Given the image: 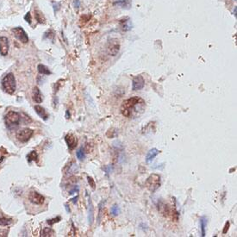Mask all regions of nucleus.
Wrapping results in <instances>:
<instances>
[{
  "label": "nucleus",
  "mask_w": 237,
  "mask_h": 237,
  "mask_svg": "<svg viewBox=\"0 0 237 237\" xmlns=\"http://www.w3.org/2000/svg\"><path fill=\"white\" fill-rule=\"evenodd\" d=\"M146 103L140 97H133L123 102L121 105V113L123 116L129 118L139 117L145 110Z\"/></svg>",
  "instance_id": "obj_1"
},
{
  "label": "nucleus",
  "mask_w": 237,
  "mask_h": 237,
  "mask_svg": "<svg viewBox=\"0 0 237 237\" xmlns=\"http://www.w3.org/2000/svg\"><path fill=\"white\" fill-rule=\"evenodd\" d=\"M2 89L8 94L12 95L16 91V79L13 73L6 74L1 82Z\"/></svg>",
  "instance_id": "obj_2"
},
{
  "label": "nucleus",
  "mask_w": 237,
  "mask_h": 237,
  "mask_svg": "<svg viewBox=\"0 0 237 237\" xmlns=\"http://www.w3.org/2000/svg\"><path fill=\"white\" fill-rule=\"evenodd\" d=\"M145 185L151 192H156L158 188L161 186V176L156 173H152L147 178Z\"/></svg>",
  "instance_id": "obj_3"
},
{
  "label": "nucleus",
  "mask_w": 237,
  "mask_h": 237,
  "mask_svg": "<svg viewBox=\"0 0 237 237\" xmlns=\"http://www.w3.org/2000/svg\"><path fill=\"white\" fill-rule=\"evenodd\" d=\"M21 117L19 113L16 112V111H9L5 117H4V121H5V124L7 126V128L11 129V128H15L17 126H18L19 123H20Z\"/></svg>",
  "instance_id": "obj_4"
},
{
  "label": "nucleus",
  "mask_w": 237,
  "mask_h": 237,
  "mask_svg": "<svg viewBox=\"0 0 237 237\" xmlns=\"http://www.w3.org/2000/svg\"><path fill=\"white\" fill-rule=\"evenodd\" d=\"M120 50V42L119 40L116 38H111L109 42H108V46H107V51L108 54L110 56H116L118 52Z\"/></svg>",
  "instance_id": "obj_5"
},
{
  "label": "nucleus",
  "mask_w": 237,
  "mask_h": 237,
  "mask_svg": "<svg viewBox=\"0 0 237 237\" xmlns=\"http://www.w3.org/2000/svg\"><path fill=\"white\" fill-rule=\"evenodd\" d=\"M34 131L30 129H23L21 130H18L16 134L17 139L21 142H27L31 136H33Z\"/></svg>",
  "instance_id": "obj_6"
},
{
  "label": "nucleus",
  "mask_w": 237,
  "mask_h": 237,
  "mask_svg": "<svg viewBox=\"0 0 237 237\" xmlns=\"http://www.w3.org/2000/svg\"><path fill=\"white\" fill-rule=\"evenodd\" d=\"M12 33L14 34V36L19 40L22 43H27L29 41V37L26 34V32L24 31V30L22 27H16L14 29L11 30Z\"/></svg>",
  "instance_id": "obj_7"
},
{
  "label": "nucleus",
  "mask_w": 237,
  "mask_h": 237,
  "mask_svg": "<svg viewBox=\"0 0 237 237\" xmlns=\"http://www.w3.org/2000/svg\"><path fill=\"white\" fill-rule=\"evenodd\" d=\"M145 80L141 75H137L133 78L132 80V90L133 91H139L144 87Z\"/></svg>",
  "instance_id": "obj_8"
},
{
  "label": "nucleus",
  "mask_w": 237,
  "mask_h": 237,
  "mask_svg": "<svg viewBox=\"0 0 237 237\" xmlns=\"http://www.w3.org/2000/svg\"><path fill=\"white\" fill-rule=\"evenodd\" d=\"M28 198L29 200L34 204H42L45 201V198L36 192H30Z\"/></svg>",
  "instance_id": "obj_9"
},
{
  "label": "nucleus",
  "mask_w": 237,
  "mask_h": 237,
  "mask_svg": "<svg viewBox=\"0 0 237 237\" xmlns=\"http://www.w3.org/2000/svg\"><path fill=\"white\" fill-rule=\"evenodd\" d=\"M9 40L6 36H0V54L3 56H6L9 52Z\"/></svg>",
  "instance_id": "obj_10"
},
{
  "label": "nucleus",
  "mask_w": 237,
  "mask_h": 237,
  "mask_svg": "<svg viewBox=\"0 0 237 237\" xmlns=\"http://www.w3.org/2000/svg\"><path fill=\"white\" fill-rule=\"evenodd\" d=\"M65 141H66V142L68 144L69 149L72 150V149H74L77 147L78 140H77V138L73 136L72 134H68L67 136H65Z\"/></svg>",
  "instance_id": "obj_11"
},
{
  "label": "nucleus",
  "mask_w": 237,
  "mask_h": 237,
  "mask_svg": "<svg viewBox=\"0 0 237 237\" xmlns=\"http://www.w3.org/2000/svg\"><path fill=\"white\" fill-rule=\"evenodd\" d=\"M113 4L125 10H130L132 6V2L131 0H116Z\"/></svg>",
  "instance_id": "obj_12"
},
{
  "label": "nucleus",
  "mask_w": 237,
  "mask_h": 237,
  "mask_svg": "<svg viewBox=\"0 0 237 237\" xmlns=\"http://www.w3.org/2000/svg\"><path fill=\"white\" fill-rule=\"evenodd\" d=\"M34 110H35L36 114H37L42 120L47 121V120L48 119V112L46 111V110H45L43 107H41V106H40V105H35V106H34Z\"/></svg>",
  "instance_id": "obj_13"
},
{
  "label": "nucleus",
  "mask_w": 237,
  "mask_h": 237,
  "mask_svg": "<svg viewBox=\"0 0 237 237\" xmlns=\"http://www.w3.org/2000/svg\"><path fill=\"white\" fill-rule=\"evenodd\" d=\"M159 154H160V151L157 148H152L151 150L148 151V153L146 156V162L150 163Z\"/></svg>",
  "instance_id": "obj_14"
},
{
  "label": "nucleus",
  "mask_w": 237,
  "mask_h": 237,
  "mask_svg": "<svg viewBox=\"0 0 237 237\" xmlns=\"http://www.w3.org/2000/svg\"><path fill=\"white\" fill-rule=\"evenodd\" d=\"M12 219L9 218L3 214V212L0 210V226H8L10 223H12Z\"/></svg>",
  "instance_id": "obj_15"
},
{
  "label": "nucleus",
  "mask_w": 237,
  "mask_h": 237,
  "mask_svg": "<svg viewBox=\"0 0 237 237\" xmlns=\"http://www.w3.org/2000/svg\"><path fill=\"white\" fill-rule=\"evenodd\" d=\"M33 99L35 103H40L42 102V95L41 93V91L39 90L38 87H34L33 90Z\"/></svg>",
  "instance_id": "obj_16"
},
{
  "label": "nucleus",
  "mask_w": 237,
  "mask_h": 237,
  "mask_svg": "<svg viewBox=\"0 0 237 237\" xmlns=\"http://www.w3.org/2000/svg\"><path fill=\"white\" fill-rule=\"evenodd\" d=\"M120 23L122 24V30L123 31H128V30H131V28H132V25L130 24V20L129 18H127V21L120 20Z\"/></svg>",
  "instance_id": "obj_17"
},
{
  "label": "nucleus",
  "mask_w": 237,
  "mask_h": 237,
  "mask_svg": "<svg viewBox=\"0 0 237 237\" xmlns=\"http://www.w3.org/2000/svg\"><path fill=\"white\" fill-rule=\"evenodd\" d=\"M34 17H35V19H36V21L39 23H41V24H44L46 22V19H45V17H44V16H43V14L41 12V11H39V10H35L34 11Z\"/></svg>",
  "instance_id": "obj_18"
},
{
  "label": "nucleus",
  "mask_w": 237,
  "mask_h": 237,
  "mask_svg": "<svg viewBox=\"0 0 237 237\" xmlns=\"http://www.w3.org/2000/svg\"><path fill=\"white\" fill-rule=\"evenodd\" d=\"M37 69H38L39 73H41V74H43V75H50L51 74V72L48 69V68H47L46 66H44L42 64H39Z\"/></svg>",
  "instance_id": "obj_19"
},
{
  "label": "nucleus",
  "mask_w": 237,
  "mask_h": 237,
  "mask_svg": "<svg viewBox=\"0 0 237 237\" xmlns=\"http://www.w3.org/2000/svg\"><path fill=\"white\" fill-rule=\"evenodd\" d=\"M68 169L67 171V172H66L67 175H71V174L76 172L78 171V169H79V167H78V165L75 162H72L70 165H68Z\"/></svg>",
  "instance_id": "obj_20"
},
{
  "label": "nucleus",
  "mask_w": 237,
  "mask_h": 237,
  "mask_svg": "<svg viewBox=\"0 0 237 237\" xmlns=\"http://www.w3.org/2000/svg\"><path fill=\"white\" fill-rule=\"evenodd\" d=\"M200 226H201V234H202V236H205V234H206V226H207V218L205 216H202L200 218Z\"/></svg>",
  "instance_id": "obj_21"
},
{
  "label": "nucleus",
  "mask_w": 237,
  "mask_h": 237,
  "mask_svg": "<svg viewBox=\"0 0 237 237\" xmlns=\"http://www.w3.org/2000/svg\"><path fill=\"white\" fill-rule=\"evenodd\" d=\"M54 236V231L50 228H44L41 232V236Z\"/></svg>",
  "instance_id": "obj_22"
},
{
  "label": "nucleus",
  "mask_w": 237,
  "mask_h": 237,
  "mask_svg": "<svg viewBox=\"0 0 237 237\" xmlns=\"http://www.w3.org/2000/svg\"><path fill=\"white\" fill-rule=\"evenodd\" d=\"M89 223L90 224L92 223L93 222V218H94V210H93V206H92V203L91 199H89Z\"/></svg>",
  "instance_id": "obj_23"
},
{
  "label": "nucleus",
  "mask_w": 237,
  "mask_h": 237,
  "mask_svg": "<svg viewBox=\"0 0 237 237\" xmlns=\"http://www.w3.org/2000/svg\"><path fill=\"white\" fill-rule=\"evenodd\" d=\"M27 159H28V161L29 162H31L32 161H37V159H38V154L35 151H32L30 152L28 155H27Z\"/></svg>",
  "instance_id": "obj_24"
},
{
  "label": "nucleus",
  "mask_w": 237,
  "mask_h": 237,
  "mask_svg": "<svg viewBox=\"0 0 237 237\" xmlns=\"http://www.w3.org/2000/svg\"><path fill=\"white\" fill-rule=\"evenodd\" d=\"M76 155H77V158H78L79 161L85 160V153L84 148H83V147H80V148L77 151Z\"/></svg>",
  "instance_id": "obj_25"
},
{
  "label": "nucleus",
  "mask_w": 237,
  "mask_h": 237,
  "mask_svg": "<svg viewBox=\"0 0 237 237\" xmlns=\"http://www.w3.org/2000/svg\"><path fill=\"white\" fill-rule=\"evenodd\" d=\"M110 213H111L112 216H114L119 215V213H120V208L118 207V205H116V204L113 205V206L111 207V209H110Z\"/></svg>",
  "instance_id": "obj_26"
},
{
  "label": "nucleus",
  "mask_w": 237,
  "mask_h": 237,
  "mask_svg": "<svg viewBox=\"0 0 237 237\" xmlns=\"http://www.w3.org/2000/svg\"><path fill=\"white\" fill-rule=\"evenodd\" d=\"M54 30H49L48 31H47L46 33H45V37H47L48 39H49V40H51V41H54Z\"/></svg>",
  "instance_id": "obj_27"
},
{
  "label": "nucleus",
  "mask_w": 237,
  "mask_h": 237,
  "mask_svg": "<svg viewBox=\"0 0 237 237\" xmlns=\"http://www.w3.org/2000/svg\"><path fill=\"white\" fill-rule=\"evenodd\" d=\"M7 150L4 149L3 147H1L0 148V163L3 161V159L5 158V156L7 155Z\"/></svg>",
  "instance_id": "obj_28"
},
{
  "label": "nucleus",
  "mask_w": 237,
  "mask_h": 237,
  "mask_svg": "<svg viewBox=\"0 0 237 237\" xmlns=\"http://www.w3.org/2000/svg\"><path fill=\"white\" fill-rule=\"evenodd\" d=\"M61 220V216H57V217H55V218H53V219H49V220H48V221H47V223H48V225H53V224H54V223H59Z\"/></svg>",
  "instance_id": "obj_29"
},
{
  "label": "nucleus",
  "mask_w": 237,
  "mask_h": 237,
  "mask_svg": "<svg viewBox=\"0 0 237 237\" xmlns=\"http://www.w3.org/2000/svg\"><path fill=\"white\" fill-rule=\"evenodd\" d=\"M103 203H104V201H102L101 203L99 204V218H98L99 223V222L101 221L102 212H103Z\"/></svg>",
  "instance_id": "obj_30"
},
{
  "label": "nucleus",
  "mask_w": 237,
  "mask_h": 237,
  "mask_svg": "<svg viewBox=\"0 0 237 237\" xmlns=\"http://www.w3.org/2000/svg\"><path fill=\"white\" fill-rule=\"evenodd\" d=\"M87 179H88V183H89L90 186H92V189H95V187H96V184H95L94 179H93L92 177H87Z\"/></svg>",
  "instance_id": "obj_31"
},
{
  "label": "nucleus",
  "mask_w": 237,
  "mask_h": 237,
  "mask_svg": "<svg viewBox=\"0 0 237 237\" xmlns=\"http://www.w3.org/2000/svg\"><path fill=\"white\" fill-rule=\"evenodd\" d=\"M24 19H25V21L29 23V24H31V21H32V18H31V14L30 13V12H28L26 15H25V17H24Z\"/></svg>",
  "instance_id": "obj_32"
},
{
  "label": "nucleus",
  "mask_w": 237,
  "mask_h": 237,
  "mask_svg": "<svg viewBox=\"0 0 237 237\" xmlns=\"http://www.w3.org/2000/svg\"><path fill=\"white\" fill-rule=\"evenodd\" d=\"M229 226H230V223L228 221V222L225 223L224 229H223V234H226V233L228 232V230H229Z\"/></svg>",
  "instance_id": "obj_33"
},
{
  "label": "nucleus",
  "mask_w": 237,
  "mask_h": 237,
  "mask_svg": "<svg viewBox=\"0 0 237 237\" xmlns=\"http://www.w3.org/2000/svg\"><path fill=\"white\" fill-rule=\"evenodd\" d=\"M79 187L76 185V186H74V187H73V189H72V190L69 191V194H71V195H72V194H74V193H78V192H79Z\"/></svg>",
  "instance_id": "obj_34"
},
{
  "label": "nucleus",
  "mask_w": 237,
  "mask_h": 237,
  "mask_svg": "<svg viewBox=\"0 0 237 237\" xmlns=\"http://www.w3.org/2000/svg\"><path fill=\"white\" fill-rule=\"evenodd\" d=\"M9 231L7 229H1L0 230V236H7Z\"/></svg>",
  "instance_id": "obj_35"
},
{
  "label": "nucleus",
  "mask_w": 237,
  "mask_h": 237,
  "mask_svg": "<svg viewBox=\"0 0 237 237\" xmlns=\"http://www.w3.org/2000/svg\"><path fill=\"white\" fill-rule=\"evenodd\" d=\"M73 4H74V7H75L76 9H79V6H80V1H79V0H74Z\"/></svg>",
  "instance_id": "obj_36"
},
{
  "label": "nucleus",
  "mask_w": 237,
  "mask_h": 237,
  "mask_svg": "<svg viewBox=\"0 0 237 237\" xmlns=\"http://www.w3.org/2000/svg\"><path fill=\"white\" fill-rule=\"evenodd\" d=\"M54 11L56 12L59 9H60V4L59 3H54Z\"/></svg>",
  "instance_id": "obj_37"
},
{
  "label": "nucleus",
  "mask_w": 237,
  "mask_h": 237,
  "mask_svg": "<svg viewBox=\"0 0 237 237\" xmlns=\"http://www.w3.org/2000/svg\"><path fill=\"white\" fill-rule=\"evenodd\" d=\"M77 199H78V196H77L76 198H72V199H71V200L72 201V203H76V202H77Z\"/></svg>",
  "instance_id": "obj_38"
},
{
  "label": "nucleus",
  "mask_w": 237,
  "mask_h": 237,
  "mask_svg": "<svg viewBox=\"0 0 237 237\" xmlns=\"http://www.w3.org/2000/svg\"><path fill=\"white\" fill-rule=\"evenodd\" d=\"M234 15L235 17H236V6L235 7V10H234Z\"/></svg>",
  "instance_id": "obj_39"
},
{
  "label": "nucleus",
  "mask_w": 237,
  "mask_h": 237,
  "mask_svg": "<svg viewBox=\"0 0 237 237\" xmlns=\"http://www.w3.org/2000/svg\"><path fill=\"white\" fill-rule=\"evenodd\" d=\"M65 206H66V209H67V210H68V212H69V211H70V209H68V204H66V205H65Z\"/></svg>",
  "instance_id": "obj_40"
},
{
  "label": "nucleus",
  "mask_w": 237,
  "mask_h": 237,
  "mask_svg": "<svg viewBox=\"0 0 237 237\" xmlns=\"http://www.w3.org/2000/svg\"><path fill=\"white\" fill-rule=\"evenodd\" d=\"M235 1H236V0H235Z\"/></svg>",
  "instance_id": "obj_41"
}]
</instances>
